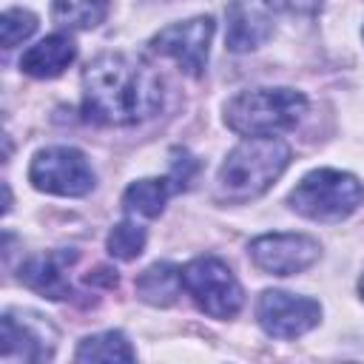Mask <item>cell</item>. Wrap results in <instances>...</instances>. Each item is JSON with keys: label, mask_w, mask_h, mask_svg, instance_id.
I'll list each match as a JSON object with an SVG mask.
<instances>
[{"label": "cell", "mask_w": 364, "mask_h": 364, "mask_svg": "<svg viewBox=\"0 0 364 364\" xmlns=\"http://www.w3.org/2000/svg\"><path fill=\"white\" fill-rule=\"evenodd\" d=\"M162 105V80L142 60L108 51L82 71V111L102 125H136Z\"/></svg>", "instance_id": "1"}, {"label": "cell", "mask_w": 364, "mask_h": 364, "mask_svg": "<svg viewBox=\"0 0 364 364\" xmlns=\"http://www.w3.org/2000/svg\"><path fill=\"white\" fill-rule=\"evenodd\" d=\"M290 148L273 136H245L222 162L216 188L225 202H250L262 196L287 168Z\"/></svg>", "instance_id": "2"}, {"label": "cell", "mask_w": 364, "mask_h": 364, "mask_svg": "<svg viewBox=\"0 0 364 364\" xmlns=\"http://www.w3.org/2000/svg\"><path fill=\"white\" fill-rule=\"evenodd\" d=\"M307 111L296 88H247L225 105V125L239 136H276L290 131Z\"/></svg>", "instance_id": "3"}, {"label": "cell", "mask_w": 364, "mask_h": 364, "mask_svg": "<svg viewBox=\"0 0 364 364\" xmlns=\"http://www.w3.org/2000/svg\"><path fill=\"white\" fill-rule=\"evenodd\" d=\"M361 202L364 185L353 173L336 168L310 171L287 196V205L299 216L313 222H341L350 213H355Z\"/></svg>", "instance_id": "4"}, {"label": "cell", "mask_w": 364, "mask_h": 364, "mask_svg": "<svg viewBox=\"0 0 364 364\" xmlns=\"http://www.w3.org/2000/svg\"><path fill=\"white\" fill-rule=\"evenodd\" d=\"M185 293L210 318H233L242 310V284L216 256H196L179 267Z\"/></svg>", "instance_id": "5"}, {"label": "cell", "mask_w": 364, "mask_h": 364, "mask_svg": "<svg viewBox=\"0 0 364 364\" xmlns=\"http://www.w3.org/2000/svg\"><path fill=\"white\" fill-rule=\"evenodd\" d=\"M28 179L37 191L54 196H85L97 182L85 154L68 145L37 151L28 168Z\"/></svg>", "instance_id": "6"}, {"label": "cell", "mask_w": 364, "mask_h": 364, "mask_svg": "<svg viewBox=\"0 0 364 364\" xmlns=\"http://www.w3.org/2000/svg\"><path fill=\"white\" fill-rule=\"evenodd\" d=\"M256 321L273 338H299L321 321V304L287 290H264L256 301Z\"/></svg>", "instance_id": "7"}, {"label": "cell", "mask_w": 364, "mask_h": 364, "mask_svg": "<svg viewBox=\"0 0 364 364\" xmlns=\"http://www.w3.org/2000/svg\"><path fill=\"white\" fill-rule=\"evenodd\" d=\"M213 17H191L182 23L165 26L159 34L151 37V51L171 57L179 71L191 77H202L208 65V48L213 40Z\"/></svg>", "instance_id": "8"}, {"label": "cell", "mask_w": 364, "mask_h": 364, "mask_svg": "<svg viewBox=\"0 0 364 364\" xmlns=\"http://www.w3.org/2000/svg\"><path fill=\"white\" fill-rule=\"evenodd\" d=\"M321 247L313 236L304 233H264L250 242V262L270 276H293L307 270L318 259Z\"/></svg>", "instance_id": "9"}, {"label": "cell", "mask_w": 364, "mask_h": 364, "mask_svg": "<svg viewBox=\"0 0 364 364\" xmlns=\"http://www.w3.org/2000/svg\"><path fill=\"white\" fill-rule=\"evenodd\" d=\"M54 330L34 313L6 310L0 318V355L3 361H48Z\"/></svg>", "instance_id": "10"}, {"label": "cell", "mask_w": 364, "mask_h": 364, "mask_svg": "<svg viewBox=\"0 0 364 364\" xmlns=\"http://www.w3.org/2000/svg\"><path fill=\"white\" fill-rule=\"evenodd\" d=\"M77 259L74 250H51V253H40L31 256L23 267H20V282L26 287H31L34 293L60 301L71 296V282H68V264Z\"/></svg>", "instance_id": "11"}, {"label": "cell", "mask_w": 364, "mask_h": 364, "mask_svg": "<svg viewBox=\"0 0 364 364\" xmlns=\"http://www.w3.org/2000/svg\"><path fill=\"white\" fill-rule=\"evenodd\" d=\"M225 14H228V31H225L228 51H236V54L253 51L273 34L270 17L250 0H230Z\"/></svg>", "instance_id": "12"}, {"label": "cell", "mask_w": 364, "mask_h": 364, "mask_svg": "<svg viewBox=\"0 0 364 364\" xmlns=\"http://www.w3.org/2000/svg\"><path fill=\"white\" fill-rule=\"evenodd\" d=\"M77 57V46L68 34H48L46 40H40L37 46H31L23 57H20V68L28 77L37 80H51L57 74H63Z\"/></svg>", "instance_id": "13"}, {"label": "cell", "mask_w": 364, "mask_h": 364, "mask_svg": "<svg viewBox=\"0 0 364 364\" xmlns=\"http://www.w3.org/2000/svg\"><path fill=\"white\" fill-rule=\"evenodd\" d=\"M136 296L145 301V304H154V307H168L173 304L179 296H182V276H179V267H173L171 262H156L151 267H145L139 276H136Z\"/></svg>", "instance_id": "14"}, {"label": "cell", "mask_w": 364, "mask_h": 364, "mask_svg": "<svg viewBox=\"0 0 364 364\" xmlns=\"http://www.w3.org/2000/svg\"><path fill=\"white\" fill-rule=\"evenodd\" d=\"M176 191L171 176H151V179H136L125 188L122 193V208L128 216H159L168 196Z\"/></svg>", "instance_id": "15"}, {"label": "cell", "mask_w": 364, "mask_h": 364, "mask_svg": "<svg viewBox=\"0 0 364 364\" xmlns=\"http://www.w3.org/2000/svg\"><path fill=\"white\" fill-rule=\"evenodd\" d=\"M74 358L77 361H134L136 353L119 330H105V333L82 338Z\"/></svg>", "instance_id": "16"}, {"label": "cell", "mask_w": 364, "mask_h": 364, "mask_svg": "<svg viewBox=\"0 0 364 364\" xmlns=\"http://www.w3.org/2000/svg\"><path fill=\"white\" fill-rule=\"evenodd\" d=\"M51 14L68 28H94L108 14V0H54Z\"/></svg>", "instance_id": "17"}, {"label": "cell", "mask_w": 364, "mask_h": 364, "mask_svg": "<svg viewBox=\"0 0 364 364\" xmlns=\"http://www.w3.org/2000/svg\"><path fill=\"white\" fill-rule=\"evenodd\" d=\"M145 228L142 225H136V222H119L111 233H108V242H105V247H108V253L114 256V259H119V262H131V259H136L139 253H142V247H145Z\"/></svg>", "instance_id": "18"}, {"label": "cell", "mask_w": 364, "mask_h": 364, "mask_svg": "<svg viewBox=\"0 0 364 364\" xmlns=\"http://www.w3.org/2000/svg\"><path fill=\"white\" fill-rule=\"evenodd\" d=\"M37 31V17L26 9H6L0 17V43L3 48H14Z\"/></svg>", "instance_id": "19"}, {"label": "cell", "mask_w": 364, "mask_h": 364, "mask_svg": "<svg viewBox=\"0 0 364 364\" xmlns=\"http://www.w3.org/2000/svg\"><path fill=\"white\" fill-rule=\"evenodd\" d=\"M270 11L293 14V17H313L321 9V0H264Z\"/></svg>", "instance_id": "20"}, {"label": "cell", "mask_w": 364, "mask_h": 364, "mask_svg": "<svg viewBox=\"0 0 364 364\" xmlns=\"http://www.w3.org/2000/svg\"><path fill=\"white\" fill-rule=\"evenodd\" d=\"M358 293L364 296V276H361V282H358Z\"/></svg>", "instance_id": "21"}]
</instances>
